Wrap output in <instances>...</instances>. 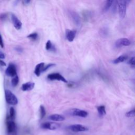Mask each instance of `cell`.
I'll use <instances>...</instances> for the list:
<instances>
[{
  "mask_svg": "<svg viewBox=\"0 0 135 135\" xmlns=\"http://www.w3.org/2000/svg\"><path fill=\"white\" fill-rule=\"evenodd\" d=\"M129 2V1H117L118 12L121 18H123L126 16V10H127V5Z\"/></svg>",
  "mask_w": 135,
  "mask_h": 135,
  "instance_id": "1",
  "label": "cell"
},
{
  "mask_svg": "<svg viewBox=\"0 0 135 135\" xmlns=\"http://www.w3.org/2000/svg\"><path fill=\"white\" fill-rule=\"evenodd\" d=\"M5 96L6 101L11 105H16L18 103V100L16 97L9 90H6L5 91Z\"/></svg>",
  "mask_w": 135,
  "mask_h": 135,
  "instance_id": "2",
  "label": "cell"
},
{
  "mask_svg": "<svg viewBox=\"0 0 135 135\" xmlns=\"http://www.w3.org/2000/svg\"><path fill=\"white\" fill-rule=\"evenodd\" d=\"M6 126L7 132L9 135H16V126L13 121L7 120Z\"/></svg>",
  "mask_w": 135,
  "mask_h": 135,
  "instance_id": "3",
  "label": "cell"
},
{
  "mask_svg": "<svg viewBox=\"0 0 135 135\" xmlns=\"http://www.w3.org/2000/svg\"><path fill=\"white\" fill-rule=\"evenodd\" d=\"M69 113L71 115L78 116V117H82V118L86 117L88 114L86 111L79 109H72L70 110Z\"/></svg>",
  "mask_w": 135,
  "mask_h": 135,
  "instance_id": "4",
  "label": "cell"
},
{
  "mask_svg": "<svg viewBox=\"0 0 135 135\" xmlns=\"http://www.w3.org/2000/svg\"><path fill=\"white\" fill-rule=\"evenodd\" d=\"M60 127V124L52 122H45L42 123L41 125V127L42 128L49 130H55Z\"/></svg>",
  "mask_w": 135,
  "mask_h": 135,
  "instance_id": "5",
  "label": "cell"
},
{
  "mask_svg": "<svg viewBox=\"0 0 135 135\" xmlns=\"http://www.w3.org/2000/svg\"><path fill=\"white\" fill-rule=\"evenodd\" d=\"M47 78L50 80H57V81H61L65 83H67L68 81L60 73H52L51 74H49Z\"/></svg>",
  "mask_w": 135,
  "mask_h": 135,
  "instance_id": "6",
  "label": "cell"
},
{
  "mask_svg": "<svg viewBox=\"0 0 135 135\" xmlns=\"http://www.w3.org/2000/svg\"><path fill=\"white\" fill-rule=\"evenodd\" d=\"M69 129L73 132H82L88 130V128L79 124L71 125L69 127Z\"/></svg>",
  "mask_w": 135,
  "mask_h": 135,
  "instance_id": "7",
  "label": "cell"
},
{
  "mask_svg": "<svg viewBox=\"0 0 135 135\" xmlns=\"http://www.w3.org/2000/svg\"><path fill=\"white\" fill-rule=\"evenodd\" d=\"M5 73L6 75L9 76L14 77L16 75V69L15 65L12 63H9L5 71Z\"/></svg>",
  "mask_w": 135,
  "mask_h": 135,
  "instance_id": "8",
  "label": "cell"
},
{
  "mask_svg": "<svg viewBox=\"0 0 135 135\" xmlns=\"http://www.w3.org/2000/svg\"><path fill=\"white\" fill-rule=\"evenodd\" d=\"M69 14L74 23L76 25V26H80L81 24V18L79 15L73 11H70Z\"/></svg>",
  "mask_w": 135,
  "mask_h": 135,
  "instance_id": "9",
  "label": "cell"
},
{
  "mask_svg": "<svg viewBox=\"0 0 135 135\" xmlns=\"http://www.w3.org/2000/svg\"><path fill=\"white\" fill-rule=\"evenodd\" d=\"M130 40L127 38H121L117 40L115 43V46L117 47H120L123 46H128L130 44Z\"/></svg>",
  "mask_w": 135,
  "mask_h": 135,
  "instance_id": "10",
  "label": "cell"
},
{
  "mask_svg": "<svg viewBox=\"0 0 135 135\" xmlns=\"http://www.w3.org/2000/svg\"><path fill=\"white\" fill-rule=\"evenodd\" d=\"M76 31L71 30L70 29H66L65 31V36L66 39L69 42H72L76 35Z\"/></svg>",
  "mask_w": 135,
  "mask_h": 135,
  "instance_id": "11",
  "label": "cell"
},
{
  "mask_svg": "<svg viewBox=\"0 0 135 135\" xmlns=\"http://www.w3.org/2000/svg\"><path fill=\"white\" fill-rule=\"evenodd\" d=\"M11 19L12 21V23L14 25V26L16 28L17 30H20L22 27V22L20 21V20L17 17V16L12 14L11 15Z\"/></svg>",
  "mask_w": 135,
  "mask_h": 135,
  "instance_id": "12",
  "label": "cell"
},
{
  "mask_svg": "<svg viewBox=\"0 0 135 135\" xmlns=\"http://www.w3.org/2000/svg\"><path fill=\"white\" fill-rule=\"evenodd\" d=\"M49 119L54 121H62L65 120V117L63 115L59 114H51L49 117Z\"/></svg>",
  "mask_w": 135,
  "mask_h": 135,
  "instance_id": "13",
  "label": "cell"
},
{
  "mask_svg": "<svg viewBox=\"0 0 135 135\" xmlns=\"http://www.w3.org/2000/svg\"><path fill=\"white\" fill-rule=\"evenodd\" d=\"M35 83L32 82H28L25 83H23L22 85V90L24 91H30L33 89L34 87Z\"/></svg>",
  "mask_w": 135,
  "mask_h": 135,
  "instance_id": "14",
  "label": "cell"
},
{
  "mask_svg": "<svg viewBox=\"0 0 135 135\" xmlns=\"http://www.w3.org/2000/svg\"><path fill=\"white\" fill-rule=\"evenodd\" d=\"M44 66V63L43 62L40 63L36 65L34 70V73L37 76H39L40 75L41 73L42 72V69Z\"/></svg>",
  "mask_w": 135,
  "mask_h": 135,
  "instance_id": "15",
  "label": "cell"
},
{
  "mask_svg": "<svg viewBox=\"0 0 135 135\" xmlns=\"http://www.w3.org/2000/svg\"><path fill=\"white\" fill-rule=\"evenodd\" d=\"M45 49L47 51L55 52L56 47L50 40H48L45 44Z\"/></svg>",
  "mask_w": 135,
  "mask_h": 135,
  "instance_id": "16",
  "label": "cell"
},
{
  "mask_svg": "<svg viewBox=\"0 0 135 135\" xmlns=\"http://www.w3.org/2000/svg\"><path fill=\"white\" fill-rule=\"evenodd\" d=\"M127 56L126 55H122L119 56L115 59H114L113 61V63L114 64H118L119 63H121V62L125 61L127 60Z\"/></svg>",
  "mask_w": 135,
  "mask_h": 135,
  "instance_id": "17",
  "label": "cell"
},
{
  "mask_svg": "<svg viewBox=\"0 0 135 135\" xmlns=\"http://www.w3.org/2000/svg\"><path fill=\"white\" fill-rule=\"evenodd\" d=\"M113 1H110V0H108L105 2L103 7V11L104 12H107L108 11L110 8L111 7L112 4H113Z\"/></svg>",
  "mask_w": 135,
  "mask_h": 135,
  "instance_id": "18",
  "label": "cell"
},
{
  "mask_svg": "<svg viewBox=\"0 0 135 135\" xmlns=\"http://www.w3.org/2000/svg\"><path fill=\"white\" fill-rule=\"evenodd\" d=\"M97 110L100 116H103L106 114L105 108L104 105H100L97 107Z\"/></svg>",
  "mask_w": 135,
  "mask_h": 135,
  "instance_id": "19",
  "label": "cell"
},
{
  "mask_svg": "<svg viewBox=\"0 0 135 135\" xmlns=\"http://www.w3.org/2000/svg\"><path fill=\"white\" fill-rule=\"evenodd\" d=\"M15 110L14 108L11 107L9 109V116L8 117V118H7V120H10L13 121V120H14L15 118Z\"/></svg>",
  "mask_w": 135,
  "mask_h": 135,
  "instance_id": "20",
  "label": "cell"
},
{
  "mask_svg": "<svg viewBox=\"0 0 135 135\" xmlns=\"http://www.w3.org/2000/svg\"><path fill=\"white\" fill-rule=\"evenodd\" d=\"M40 118L43 119L45 114H46V111L44 107L42 105H41L40 107Z\"/></svg>",
  "mask_w": 135,
  "mask_h": 135,
  "instance_id": "21",
  "label": "cell"
},
{
  "mask_svg": "<svg viewBox=\"0 0 135 135\" xmlns=\"http://www.w3.org/2000/svg\"><path fill=\"white\" fill-rule=\"evenodd\" d=\"M28 38L31 39L33 41H35L37 39L38 37V33L36 32H33L31 34H30L28 35L27 36Z\"/></svg>",
  "mask_w": 135,
  "mask_h": 135,
  "instance_id": "22",
  "label": "cell"
},
{
  "mask_svg": "<svg viewBox=\"0 0 135 135\" xmlns=\"http://www.w3.org/2000/svg\"><path fill=\"white\" fill-rule=\"evenodd\" d=\"M18 82H19V79H18V77L17 75H15V76H14L13 78V79H12V81H11L12 84L13 86H16L17 85Z\"/></svg>",
  "mask_w": 135,
  "mask_h": 135,
  "instance_id": "23",
  "label": "cell"
},
{
  "mask_svg": "<svg viewBox=\"0 0 135 135\" xmlns=\"http://www.w3.org/2000/svg\"><path fill=\"white\" fill-rule=\"evenodd\" d=\"M100 34L102 37H106L108 34V30L106 27L102 28L100 30Z\"/></svg>",
  "mask_w": 135,
  "mask_h": 135,
  "instance_id": "24",
  "label": "cell"
},
{
  "mask_svg": "<svg viewBox=\"0 0 135 135\" xmlns=\"http://www.w3.org/2000/svg\"><path fill=\"white\" fill-rule=\"evenodd\" d=\"M134 113H135V112H134V109H132L131 110H130L129 111L127 112L126 113V116L127 117H134Z\"/></svg>",
  "mask_w": 135,
  "mask_h": 135,
  "instance_id": "25",
  "label": "cell"
},
{
  "mask_svg": "<svg viewBox=\"0 0 135 135\" xmlns=\"http://www.w3.org/2000/svg\"><path fill=\"white\" fill-rule=\"evenodd\" d=\"M55 64H54V63H49V64H48L46 66L43 67L42 72H44V71H45L46 70H47V69H49L50 68H51V67H52V66H55Z\"/></svg>",
  "mask_w": 135,
  "mask_h": 135,
  "instance_id": "26",
  "label": "cell"
},
{
  "mask_svg": "<svg viewBox=\"0 0 135 135\" xmlns=\"http://www.w3.org/2000/svg\"><path fill=\"white\" fill-rule=\"evenodd\" d=\"M128 63L129 64L131 65V66H134V64H135V62H134V57H131L129 61H128Z\"/></svg>",
  "mask_w": 135,
  "mask_h": 135,
  "instance_id": "27",
  "label": "cell"
},
{
  "mask_svg": "<svg viewBox=\"0 0 135 135\" xmlns=\"http://www.w3.org/2000/svg\"><path fill=\"white\" fill-rule=\"evenodd\" d=\"M6 16H7V14H5V13H4V14H2L0 16V19L2 20V21H3L6 18Z\"/></svg>",
  "mask_w": 135,
  "mask_h": 135,
  "instance_id": "28",
  "label": "cell"
},
{
  "mask_svg": "<svg viewBox=\"0 0 135 135\" xmlns=\"http://www.w3.org/2000/svg\"><path fill=\"white\" fill-rule=\"evenodd\" d=\"M0 46L1 47H4V43H3V41L2 38V36L0 34Z\"/></svg>",
  "mask_w": 135,
  "mask_h": 135,
  "instance_id": "29",
  "label": "cell"
},
{
  "mask_svg": "<svg viewBox=\"0 0 135 135\" xmlns=\"http://www.w3.org/2000/svg\"><path fill=\"white\" fill-rule=\"evenodd\" d=\"M16 50L17 51V52H22V51H23V49L20 46H17L16 47Z\"/></svg>",
  "mask_w": 135,
  "mask_h": 135,
  "instance_id": "30",
  "label": "cell"
},
{
  "mask_svg": "<svg viewBox=\"0 0 135 135\" xmlns=\"http://www.w3.org/2000/svg\"><path fill=\"white\" fill-rule=\"evenodd\" d=\"M4 58H5V55H4V54L3 52H2L1 51H0V59H4Z\"/></svg>",
  "mask_w": 135,
  "mask_h": 135,
  "instance_id": "31",
  "label": "cell"
},
{
  "mask_svg": "<svg viewBox=\"0 0 135 135\" xmlns=\"http://www.w3.org/2000/svg\"><path fill=\"white\" fill-rule=\"evenodd\" d=\"M0 65L1 66H6V63L3 61L0 60Z\"/></svg>",
  "mask_w": 135,
  "mask_h": 135,
  "instance_id": "32",
  "label": "cell"
},
{
  "mask_svg": "<svg viewBox=\"0 0 135 135\" xmlns=\"http://www.w3.org/2000/svg\"><path fill=\"white\" fill-rule=\"evenodd\" d=\"M30 1H23L22 2L24 4H28L30 3Z\"/></svg>",
  "mask_w": 135,
  "mask_h": 135,
  "instance_id": "33",
  "label": "cell"
}]
</instances>
